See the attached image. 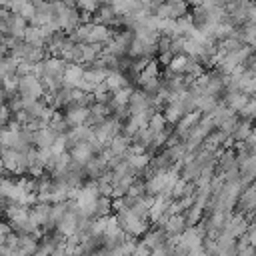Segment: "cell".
I'll use <instances>...</instances> for the list:
<instances>
[{
	"label": "cell",
	"instance_id": "obj_2",
	"mask_svg": "<svg viewBox=\"0 0 256 256\" xmlns=\"http://www.w3.org/2000/svg\"><path fill=\"white\" fill-rule=\"evenodd\" d=\"M248 100H250V96L240 90H228V94H226V106L234 112H240L248 104Z\"/></svg>",
	"mask_w": 256,
	"mask_h": 256
},
{
	"label": "cell",
	"instance_id": "obj_3",
	"mask_svg": "<svg viewBox=\"0 0 256 256\" xmlns=\"http://www.w3.org/2000/svg\"><path fill=\"white\" fill-rule=\"evenodd\" d=\"M254 132V128H252V120H242V122H238V126H236V130H234V134H232V138L236 140V142H244L250 134Z\"/></svg>",
	"mask_w": 256,
	"mask_h": 256
},
{
	"label": "cell",
	"instance_id": "obj_1",
	"mask_svg": "<svg viewBox=\"0 0 256 256\" xmlns=\"http://www.w3.org/2000/svg\"><path fill=\"white\" fill-rule=\"evenodd\" d=\"M186 114V110H184V106H182V102H180V98H176V100H170L168 104H166V108H164V118H166V122L168 124H176L182 116Z\"/></svg>",
	"mask_w": 256,
	"mask_h": 256
},
{
	"label": "cell",
	"instance_id": "obj_4",
	"mask_svg": "<svg viewBox=\"0 0 256 256\" xmlns=\"http://www.w3.org/2000/svg\"><path fill=\"white\" fill-rule=\"evenodd\" d=\"M236 256H256V248H254V246H246V248L238 250Z\"/></svg>",
	"mask_w": 256,
	"mask_h": 256
}]
</instances>
